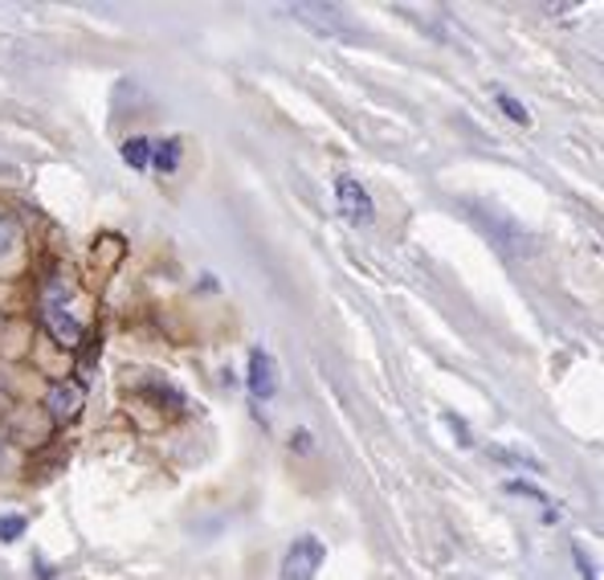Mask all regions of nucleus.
I'll return each instance as SVG.
<instances>
[{
	"label": "nucleus",
	"mask_w": 604,
	"mask_h": 580,
	"mask_svg": "<svg viewBox=\"0 0 604 580\" xmlns=\"http://www.w3.org/2000/svg\"><path fill=\"white\" fill-rule=\"evenodd\" d=\"M25 515H4L0 519V544H13V540H21L25 536Z\"/></svg>",
	"instance_id": "obj_11"
},
{
	"label": "nucleus",
	"mask_w": 604,
	"mask_h": 580,
	"mask_svg": "<svg viewBox=\"0 0 604 580\" xmlns=\"http://www.w3.org/2000/svg\"><path fill=\"white\" fill-rule=\"evenodd\" d=\"M21 245V225L9 213H0V254H13Z\"/></svg>",
	"instance_id": "obj_9"
},
{
	"label": "nucleus",
	"mask_w": 604,
	"mask_h": 580,
	"mask_svg": "<svg viewBox=\"0 0 604 580\" xmlns=\"http://www.w3.org/2000/svg\"><path fill=\"white\" fill-rule=\"evenodd\" d=\"M445 425H449V430H454L457 437H462V445H474V442H470V425H466L462 418H454V413H445Z\"/></svg>",
	"instance_id": "obj_14"
},
{
	"label": "nucleus",
	"mask_w": 604,
	"mask_h": 580,
	"mask_svg": "<svg viewBox=\"0 0 604 580\" xmlns=\"http://www.w3.org/2000/svg\"><path fill=\"white\" fill-rule=\"evenodd\" d=\"M290 17L322 33V38H356V29L343 21L336 4H290Z\"/></svg>",
	"instance_id": "obj_3"
},
{
	"label": "nucleus",
	"mask_w": 604,
	"mask_h": 580,
	"mask_svg": "<svg viewBox=\"0 0 604 580\" xmlns=\"http://www.w3.org/2000/svg\"><path fill=\"white\" fill-rule=\"evenodd\" d=\"M322 560H327V548H322V540H315V536H303V540H295L290 548H286L283 580H315V572L322 568Z\"/></svg>",
	"instance_id": "obj_2"
},
{
	"label": "nucleus",
	"mask_w": 604,
	"mask_h": 580,
	"mask_svg": "<svg viewBox=\"0 0 604 580\" xmlns=\"http://www.w3.org/2000/svg\"><path fill=\"white\" fill-rule=\"evenodd\" d=\"M498 110H502V115H507L510 123H531V115H527V107L523 103H519V98H510L507 91H498Z\"/></svg>",
	"instance_id": "obj_10"
},
{
	"label": "nucleus",
	"mask_w": 604,
	"mask_h": 580,
	"mask_svg": "<svg viewBox=\"0 0 604 580\" xmlns=\"http://www.w3.org/2000/svg\"><path fill=\"white\" fill-rule=\"evenodd\" d=\"M290 445H298V450L307 454V450H310V433H307V430H298L295 437H290Z\"/></svg>",
	"instance_id": "obj_15"
},
{
	"label": "nucleus",
	"mask_w": 604,
	"mask_h": 580,
	"mask_svg": "<svg viewBox=\"0 0 604 580\" xmlns=\"http://www.w3.org/2000/svg\"><path fill=\"white\" fill-rule=\"evenodd\" d=\"M572 560H576L580 577H584V580H596V568H592V560H589V556H584V548H580V544H576V548H572Z\"/></svg>",
	"instance_id": "obj_13"
},
{
	"label": "nucleus",
	"mask_w": 604,
	"mask_h": 580,
	"mask_svg": "<svg viewBox=\"0 0 604 580\" xmlns=\"http://www.w3.org/2000/svg\"><path fill=\"white\" fill-rule=\"evenodd\" d=\"M82 405H86V389H82L78 380L50 384V392H45V409H50V421H54V425H70V421L82 413Z\"/></svg>",
	"instance_id": "obj_4"
},
{
	"label": "nucleus",
	"mask_w": 604,
	"mask_h": 580,
	"mask_svg": "<svg viewBox=\"0 0 604 580\" xmlns=\"http://www.w3.org/2000/svg\"><path fill=\"white\" fill-rule=\"evenodd\" d=\"M507 491H510V495H527V499L548 503V495H543V491H539L536 483H523V478H510V483H507Z\"/></svg>",
	"instance_id": "obj_12"
},
{
	"label": "nucleus",
	"mask_w": 604,
	"mask_h": 580,
	"mask_svg": "<svg viewBox=\"0 0 604 580\" xmlns=\"http://www.w3.org/2000/svg\"><path fill=\"white\" fill-rule=\"evenodd\" d=\"M123 160L131 164L135 172H144L151 164V139H144V136H131L127 144H123Z\"/></svg>",
	"instance_id": "obj_8"
},
{
	"label": "nucleus",
	"mask_w": 604,
	"mask_h": 580,
	"mask_svg": "<svg viewBox=\"0 0 604 580\" xmlns=\"http://www.w3.org/2000/svg\"><path fill=\"white\" fill-rule=\"evenodd\" d=\"M41 327H45L57 344H66V348L82 344V336H86V327H82L66 307H41Z\"/></svg>",
	"instance_id": "obj_6"
},
{
	"label": "nucleus",
	"mask_w": 604,
	"mask_h": 580,
	"mask_svg": "<svg viewBox=\"0 0 604 580\" xmlns=\"http://www.w3.org/2000/svg\"><path fill=\"white\" fill-rule=\"evenodd\" d=\"M151 164H156L160 172H176V168H180V139H160V144H151Z\"/></svg>",
	"instance_id": "obj_7"
},
{
	"label": "nucleus",
	"mask_w": 604,
	"mask_h": 580,
	"mask_svg": "<svg viewBox=\"0 0 604 580\" xmlns=\"http://www.w3.org/2000/svg\"><path fill=\"white\" fill-rule=\"evenodd\" d=\"M245 384H250L254 405H262V401H269L278 392V365H274V356L266 348H250V377H245Z\"/></svg>",
	"instance_id": "obj_5"
},
{
	"label": "nucleus",
	"mask_w": 604,
	"mask_h": 580,
	"mask_svg": "<svg viewBox=\"0 0 604 580\" xmlns=\"http://www.w3.org/2000/svg\"><path fill=\"white\" fill-rule=\"evenodd\" d=\"M336 201H339V213L348 225H368L377 217V201L372 192L363 189L356 176H336Z\"/></svg>",
	"instance_id": "obj_1"
}]
</instances>
